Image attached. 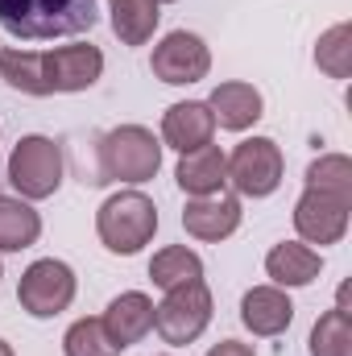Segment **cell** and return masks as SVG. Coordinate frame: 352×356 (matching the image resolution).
I'll return each mask as SVG.
<instances>
[{
    "mask_svg": "<svg viewBox=\"0 0 352 356\" xmlns=\"http://www.w3.org/2000/svg\"><path fill=\"white\" fill-rule=\"evenodd\" d=\"M104 336L116 344V353L120 348H133L150 327H154V302L141 294V290H129V294H120V298H112V307L104 311Z\"/></svg>",
    "mask_w": 352,
    "mask_h": 356,
    "instance_id": "7c38bea8",
    "label": "cell"
},
{
    "mask_svg": "<svg viewBox=\"0 0 352 356\" xmlns=\"http://www.w3.org/2000/svg\"><path fill=\"white\" fill-rule=\"evenodd\" d=\"M207 112H211V120L220 129L241 133V129L262 120V91L253 83H220L207 99Z\"/></svg>",
    "mask_w": 352,
    "mask_h": 356,
    "instance_id": "9a60e30c",
    "label": "cell"
},
{
    "mask_svg": "<svg viewBox=\"0 0 352 356\" xmlns=\"http://www.w3.org/2000/svg\"><path fill=\"white\" fill-rule=\"evenodd\" d=\"M319 269H323V257L315 249H307V245H294V241L273 245L269 257H265V273L278 286H311L319 277Z\"/></svg>",
    "mask_w": 352,
    "mask_h": 356,
    "instance_id": "e0dca14e",
    "label": "cell"
},
{
    "mask_svg": "<svg viewBox=\"0 0 352 356\" xmlns=\"http://www.w3.org/2000/svg\"><path fill=\"white\" fill-rule=\"evenodd\" d=\"M241 319L253 336H282L294 319V302L278 286H253L241 298Z\"/></svg>",
    "mask_w": 352,
    "mask_h": 356,
    "instance_id": "5bb4252c",
    "label": "cell"
},
{
    "mask_svg": "<svg viewBox=\"0 0 352 356\" xmlns=\"http://www.w3.org/2000/svg\"><path fill=\"white\" fill-rule=\"evenodd\" d=\"M211 133H216V120H211L207 104H199V99L170 104L166 116H162V137H166V145L178 149V154H191L199 145H211Z\"/></svg>",
    "mask_w": 352,
    "mask_h": 356,
    "instance_id": "4fadbf2b",
    "label": "cell"
},
{
    "mask_svg": "<svg viewBox=\"0 0 352 356\" xmlns=\"http://www.w3.org/2000/svg\"><path fill=\"white\" fill-rule=\"evenodd\" d=\"M315 63H319V71H328L332 79H349L352 75V29L349 25H332V29L319 38Z\"/></svg>",
    "mask_w": 352,
    "mask_h": 356,
    "instance_id": "7402d4cb",
    "label": "cell"
},
{
    "mask_svg": "<svg viewBox=\"0 0 352 356\" xmlns=\"http://www.w3.org/2000/svg\"><path fill=\"white\" fill-rule=\"evenodd\" d=\"M207 71H211V54H207V46H203L195 33H186V29L166 33V38L154 46V75H158L162 83H170V88L199 83V79H207Z\"/></svg>",
    "mask_w": 352,
    "mask_h": 356,
    "instance_id": "30bf717a",
    "label": "cell"
},
{
    "mask_svg": "<svg viewBox=\"0 0 352 356\" xmlns=\"http://www.w3.org/2000/svg\"><path fill=\"white\" fill-rule=\"evenodd\" d=\"M162 166V145L141 124H120L99 137V178L95 182H150Z\"/></svg>",
    "mask_w": 352,
    "mask_h": 356,
    "instance_id": "3957f363",
    "label": "cell"
},
{
    "mask_svg": "<svg viewBox=\"0 0 352 356\" xmlns=\"http://www.w3.org/2000/svg\"><path fill=\"white\" fill-rule=\"evenodd\" d=\"M207 323H211V290L203 282H186V286L166 290V298L154 307V327L175 348L199 340Z\"/></svg>",
    "mask_w": 352,
    "mask_h": 356,
    "instance_id": "5b68a950",
    "label": "cell"
},
{
    "mask_svg": "<svg viewBox=\"0 0 352 356\" xmlns=\"http://www.w3.org/2000/svg\"><path fill=\"white\" fill-rule=\"evenodd\" d=\"M42 236V216L21 203V199H4L0 195V249L4 253H21Z\"/></svg>",
    "mask_w": 352,
    "mask_h": 356,
    "instance_id": "d6986e66",
    "label": "cell"
},
{
    "mask_svg": "<svg viewBox=\"0 0 352 356\" xmlns=\"http://www.w3.org/2000/svg\"><path fill=\"white\" fill-rule=\"evenodd\" d=\"M207 356H253L249 344H237V340H224V344H216Z\"/></svg>",
    "mask_w": 352,
    "mask_h": 356,
    "instance_id": "d4e9b609",
    "label": "cell"
},
{
    "mask_svg": "<svg viewBox=\"0 0 352 356\" xmlns=\"http://www.w3.org/2000/svg\"><path fill=\"white\" fill-rule=\"evenodd\" d=\"M17 298H21V307L33 319H50V315H58V311L71 307V298H75V273H71L67 261L42 257V261H33L21 273Z\"/></svg>",
    "mask_w": 352,
    "mask_h": 356,
    "instance_id": "52a82bcc",
    "label": "cell"
},
{
    "mask_svg": "<svg viewBox=\"0 0 352 356\" xmlns=\"http://www.w3.org/2000/svg\"><path fill=\"white\" fill-rule=\"evenodd\" d=\"M182 228L195 241H224L241 228V203L224 191L216 195H199L182 207Z\"/></svg>",
    "mask_w": 352,
    "mask_h": 356,
    "instance_id": "8fae6325",
    "label": "cell"
},
{
    "mask_svg": "<svg viewBox=\"0 0 352 356\" xmlns=\"http://www.w3.org/2000/svg\"><path fill=\"white\" fill-rule=\"evenodd\" d=\"M349 211H352L349 195L307 186L303 199L294 203V228L311 245H336L344 236V228H349Z\"/></svg>",
    "mask_w": 352,
    "mask_h": 356,
    "instance_id": "9c48e42d",
    "label": "cell"
},
{
    "mask_svg": "<svg viewBox=\"0 0 352 356\" xmlns=\"http://www.w3.org/2000/svg\"><path fill=\"white\" fill-rule=\"evenodd\" d=\"M307 186L336 191V195H349L352 199V162L344 154H323V158H315L311 170H307Z\"/></svg>",
    "mask_w": 352,
    "mask_h": 356,
    "instance_id": "603a6c76",
    "label": "cell"
},
{
    "mask_svg": "<svg viewBox=\"0 0 352 356\" xmlns=\"http://www.w3.org/2000/svg\"><path fill=\"white\" fill-rule=\"evenodd\" d=\"M311 356H352V319L349 311H328L311 327Z\"/></svg>",
    "mask_w": 352,
    "mask_h": 356,
    "instance_id": "44dd1931",
    "label": "cell"
},
{
    "mask_svg": "<svg viewBox=\"0 0 352 356\" xmlns=\"http://www.w3.org/2000/svg\"><path fill=\"white\" fill-rule=\"evenodd\" d=\"M63 348H67V356H116V344L104 336V323H99V319H79V323H71Z\"/></svg>",
    "mask_w": 352,
    "mask_h": 356,
    "instance_id": "cb8c5ba5",
    "label": "cell"
},
{
    "mask_svg": "<svg viewBox=\"0 0 352 356\" xmlns=\"http://www.w3.org/2000/svg\"><path fill=\"white\" fill-rule=\"evenodd\" d=\"M8 182L25 199H50L63 182V154L50 137H21L8 158Z\"/></svg>",
    "mask_w": 352,
    "mask_h": 356,
    "instance_id": "8992f818",
    "label": "cell"
},
{
    "mask_svg": "<svg viewBox=\"0 0 352 356\" xmlns=\"http://www.w3.org/2000/svg\"><path fill=\"white\" fill-rule=\"evenodd\" d=\"M0 71L17 91L54 95V91H88L99 71L104 54L95 46H63V50H4Z\"/></svg>",
    "mask_w": 352,
    "mask_h": 356,
    "instance_id": "6da1fadb",
    "label": "cell"
},
{
    "mask_svg": "<svg viewBox=\"0 0 352 356\" xmlns=\"http://www.w3.org/2000/svg\"><path fill=\"white\" fill-rule=\"evenodd\" d=\"M286 175V162H282V149L269 141V137H253V141H241L228 158V182L241 191V195H253L265 199L282 186Z\"/></svg>",
    "mask_w": 352,
    "mask_h": 356,
    "instance_id": "ba28073f",
    "label": "cell"
},
{
    "mask_svg": "<svg viewBox=\"0 0 352 356\" xmlns=\"http://www.w3.org/2000/svg\"><path fill=\"white\" fill-rule=\"evenodd\" d=\"M150 277H154V286H162V290H175V286H186V282H203V261H199L191 249L170 245V249L154 253Z\"/></svg>",
    "mask_w": 352,
    "mask_h": 356,
    "instance_id": "ffe728a7",
    "label": "cell"
},
{
    "mask_svg": "<svg viewBox=\"0 0 352 356\" xmlns=\"http://www.w3.org/2000/svg\"><path fill=\"white\" fill-rule=\"evenodd\" d=\"M95 232H99V241H104L112 253L133 257L137 249H145V245L154 241V232H158V207H154V199H145L141 191H120V195H112V199L99 207Z\"/></svg>",
    "mask_w": 352,
    "mask_h": 356,
    "instance_id": "277c9868",
    "label": "cell"
},
{
    "mask_svg": "<svg viewBox=\"0 0 352 356\" xmlns=\"http://www.w3.org/2000/svg\"><path fill=\"white\" fill-rule=\"evenodd\" d=\"M0 25L21 42L71 38L95 25V0H0Z\"/></svg>",
    "mask_w": 352,
    "mask_h": 356,
    "instance_id": "7a4b0ae2",
    "label": "cell"
},
{
    "mask_svg": "<svg viewBox=\"0 0 352 356\" xmlns=\"http://www.w3.org/2000/svg\"><path fill=\"white\" fill-rule=\"evenodd\" d=\"M175 178L191 199L216 195V191H224V182H228V158L220 154V145H199V149L182 154Z\"/></svg>",
    "mask_w": 352,
    "mask_h": 356,
    "instance_id": "2e32d148",
    "label": "cell"
},
{
    "mask_svg": "<svg viewBox=\"0 0 352 356\" xmlns=\"http://www.w3.org/2000/svg\"><path fill=\"white\" fill-rule=\"evenodd\" d=\"M0 356H13V348H8V344H4V340H0Z\"/></svg>",
    "mask_w": 352,
    "mask_h": 356,
    "instance_id": "484cf974",
    "label": "cell"
},
{
    "mask_svg": "<svg viewBox=\"0 0 352 356\" xmlns=\"http://www.w3.org/2000/svg\"><path fill=\"white\" fill-rule=\"evenodd\" d=\"M112 29L125 46H145L158 29V0H108Z\"/></svg>",
    "mask_w": 352,
    "mask_h": 356,
    "instance_id": "ac0fdd59",
    "label": "cell"
}]
</instances>
